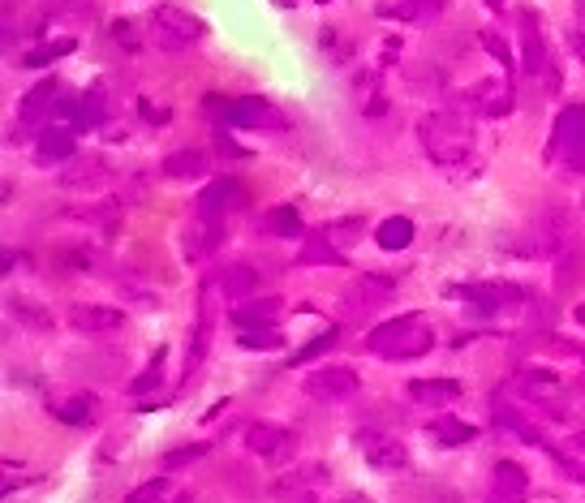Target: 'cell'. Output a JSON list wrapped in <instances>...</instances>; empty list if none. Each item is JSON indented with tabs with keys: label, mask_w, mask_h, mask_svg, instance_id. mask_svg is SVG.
Returning a JSON list of instances; mask_svg holds the SVG:
<instances>
[{
	"label": "cell",
	"mask_w": 585,
	"mask_h": 503,
	"mask_svg": "<svg viewBox=\"0 0 585 503\" xmlns=\"http://www.w3.org/2000/svg\"><path fill=\"white\" fill-rule=\"evenodd\" d=\"M9 314L26 327V332H52V314L44 306H35V301H26V297H9Z\"/></svg>",
	"instance_id": "26"
},
{
	"label": "cell",
	"mask_w": 585,
	"mask_h": 503,
	"mask_svg": "<svg viewBox=\"0 0 585 503\" xmlns=\"http://www.w3.org/2000/svg\"><path fill=\"white\" fill-rule=\"evenodd\" d=\"M521 69H525L530 78L555 82V74H551V56H547V43H542V35H538L534 13H521Z\"/></svg>",
	"instance_id": "13"
},
{
	"label": "cell",
	"mask_w": 585,
	"mask_h": 503,
	"mask_svg": "<svg viewBox=\"0 0 585 503\" xmlns=\"http://www.w3.org/2000/svg\"><path fill=\"white\" fill-rule=\"evenodd\" d=\"M375 241L383 250H405L413 241V220H405V215H392V220H383L375 228Z\"/></svg>",
	"instance_id": "29"
},
{
	"label": "cell",
	"mask_w": 585,
	"mask_h": 503,
	"mask_svg": "<svg viewBox=\"0 0 585 503\" xmlns=\"http://www.w3.org/2000/svg\"><path fill=\"white\" fill-rule=\"evenodd\" d=\"M568 48H573L577 61L585 65V31H568Z\"/></svg>",
	"instance_id": "44"
},
{
	"label": "cell",
	"mask_w": 585,
	"mask_h": 503,
	"mask_svg": "<svg viewBox=\"0 0 585 503\" xmlns=\"http://www.w3.org/2000/svg\"><path fill=\"white\" fill-rule=\"evenodd\" d=\"M203 456H207V443H185V448H173L164 456V469H185V465L203 461Z\"/></svg>",
	"instance_id": "38"
},
{
	"label": "cell",
	"mask_w": 585,
	"mask_h": 503,
	"mask_svg": "<svg viewBox=\"0 0 585 503\" xmlns=\"http://www.w3.org/2000/svg\"><path fill=\"white\" fill-rule=\"evenodd\" d=\"M78 129L74 125H52L44 129V134L35 138V155H39V164H69L74 160V151H78Z\"/></svg>",
	"instance_id": "16"
},
{
	"label": "cell",
	"mask_w": 585,
	"mask_h": 503,
	"mask_svg": "<svg viewBox=\"0 0 585 503\" xmlns=\"http://www.w3.org/2000/svg\"><path fill=\"white\" fill-rule=\"evenodd\" d=\"M65 13H95V0H44V18H65Z\"/></svg>",
	"instance_id": "40"
},
{
	"label": "cell",
	"mask_w": 585,
	"mask_h": 503,
	"mask_svg": "<svg viewBox=\"0 0 585 503\" xmlns=\"http://www.w3.org/2000/svg\"><path fill=\"white\" fill-rule=\"evenodd\" d=\"M108 181V164L104 160H69L61 168V185L65 190H95Z\"/></svg>",
	"instance_id": "21"
},
{
	"label": "cell",
	"mask_w": 585,
	"mask_h": 503,
	"mask_svg": "<svg viewBox=\"0 0 585 503\" xmlns=\"http://www.w3.org/2000/svg\"><path fill=\"white\" fill-rule=\"evenodd\" d=\"M52 413H56L61 422H69V426H82V422L95 418V400H91V396H69L65 405H52Z\"/></svg>",
	"instance_id": "32"
},
{
	"label": "cell",
	"mask_w": 585,
	"mask_h": 503,
	"mask_svg": "<svg viewBox=\"0 0 585 503\" xmlns=\"http://www.w3.org/2000/svg\"><path fill=\"white\" fill-rule=\"evenodd\" d=\"M362 228H366V224L349 215V220H332V224H323V228H319V237H323L332 250L345 254V250L353 246V241H362Z\"/></svg>",
	"instance_id": "27"
},
{
	"label": "cell",
	"mask_w": 585,
	"mask_h": 503,
	"mask_svg": "<svg viewBox=\"0 0 585 503\" xmlns=\"http://www.w3.org/2000/svg\"><path fill=\"white\" fill-rule=\"evenodd\" d=\"M233 207H241V185L237 181H211L207 190L198 194V220L220 224Z\"/></svg>",
	"instance_id": "15"
},
{
	"label": "cell",
	"mask_w": 585,
	"mask_h": 503,
	"mask_svg": "<svg viewBox=\"0 0 585 503\" xmlns=\"http://www.w3.org/2000/svg\"><path fill=\"white\" fill-rule=\"evenodd\" d=\"M69 327H74L78 336H112L125 327V314L112 310V306H91V301H78V306H69Z\"/></svg>",
	"instance_id": "10"
},
{
	"label": "cell",
	"mask_w": 585,
	"mask_h": 503,
	"mask_svg": "<svg viewBox=\"0 0 585 503\" xmlns=\"http://www.w3.org/2000/svg\"><path fill=\"white\" fill-rule=\"evenodd\" d=\"M482 43H487V48H491V52L499 56V61H504V65H508V43H504V39H499V35H491V31H487V35H482Z\"/></svg>",
	"instance_id": "43"
},
{
	"label": "cell",
	"mask_w": 585,
	"mask_h": 503,
	"mask_svg": "<svg viewBox=\"0 0 585 503\" xmlns=\"http://www.w3.org/2000/svg\"><path fill=\"white\" fill-rule=\"evenodd\" d=\"M345 503H366V499H345Z\"/></svg>",
	"instance_id": "49"
},
{
	"label": "cell",
	"mask_w": 585,
	"mask_h": 503,
	"mask_svg": "<svg viewBox=\"0 0 585 503\" xmlns=\"http://www.w3.org/2000/svg\"><path fill=\"white\" fill-rule=\"evenodd\" d=\"M353 443H358V452L366 456V465L379 469V473H401L409 465V448L396 435H383V430H358Z\"/></svg>",
	"instance_id": "7"
},
{
	"label": "cell",
	"mask_w": 585,
	"mask_h": 503,
	"mask_svg": "<svg viewBox=\"0 0 585 503\" xmlns=\"http://www.w3.org/2000/svg\"><path fill=\"white\" fill-rule=\"evenodd\" d=\"M164 172L168 177H177V181H194V177H203L207 172V155L203 151H177V155H168L164 160Z\"/></svg>",
	"instance_id": "28"
},
{
	"label": "cell",
	"mask_w": 585,
	"mask_h": 503,
	"mask_svg": "<svg viewBox=\"0 0 585 503\" xmlns=\"http://www.w3.org/2000/svg\"><path fill=\"white\" fill-rule=\"evenodd\" d=\"M203 31L207 26L194 18L190 9H181V5H155L151 9V18H147V35H151V43L160 52H190L198 39H203Z\"/></svg>",
	"instance_id": "4"
},
{
	"label": "cell",
	"mask_w": 585,
	"mask_h": 503,
	"mask_svg": "<svg viewBox=\"0 0 585 503\" xmlns=\"http://www.w3.org/2000/svg\"><path fill=\"white\" fill-rule=\"evenodd\" d=\"M211 323H216V289H203V306H198V323L190 336V370H185V375H194L198 362H203V353L211 344Z\"/></svg>",
	"instance_id": "18"
},
{
	"label": "cell",
	"mask_w": 585,
	"mask_h": 503,
	"mask_svg": "<svg viewBox=\"0 0 585 503\" xmlns=\"http://www.w3.org/2000/svg\"><path fill=\"white\" fill-rule=\"evenodd\" d=\"M465 301L482 314H495V310H508V306H521V289L517 284H469Z\"/></svg>",
	"instance_id": "17"
},
{
	"label": "cell",
	"mask_w": 585,
	"mask_h": 503,
	"mask_svg": "<svg viewBox=\"0 0 585 503\" xmlns=\"http://www.w3.org/2000/svg\"><path fill=\"white\" fill-rule=\"evenodd\" d=\"M418 138H422L426 160L439 168H461L474 155V125L456 117V112H431L418 125Z\"/></svg>",
	"instance_id": "1"
},
{
	"label": "cell",
	"mask_w": 585,
	"mask_h": 503,
	"mask_svg": "<svg viewBox=\"0 0 585 503\" xmlns=\"http://www.w3.org/2000/svg\"><path fill=\"white\" fill-rule=\"evenodd\" d=\"M491 486H495V495L504 499V503H512V499H521L525 495V469L517 465V461H499L495 469H491Z\"/></svg>",
	"instance_id": "24"
},
{
	"label": "cell",
	"mask_w": 585,
	"mask_h": 503,
	"mask_svg": "<svg viewBox=\"0 0 585 503\" xmlns=\"http://www.w3.org/2000/svg\"><path fill=\"white\" fill-rule=\"evenodd\" d=\"M267 228L276 237H302L306 233V224H302V215H297V207H276V211H267Z\"/></svg>",
	"instance_id": "31"
},
{
	"label": "cell",
	"mask_w": 585,
	"mask_h": 503,
	"mask_svg": "<svg viewBox=\"0 0 585 503\" xmlns=\"http://www.w3.org/2000/svg\"><path fill=\"white\" fill-rule=\"evenodd\" d=\"M112 35H117V43H125V48H138V35H134V26L130 22H117V26H112Z\"/></svg>",
	"instance_id": "42"
},
{
	"label": "cell",
	"mask_w": 585,
	"mask_h": 503,
	"mask_svg": "<svg viewBox=\"0 0 585 503\" xmlns=\"http://www.w3.org/2000/svg\"><path fill=\"white\" fill-rule=\"evenodd\" d=\"M246 448L259 456V461H271V465H284L293 456L297 448V435L289 426H280V422H259V426H250V435H246Z\"/></svg>",
	"instance_id": "9"
},
{
	"label": "cell",
	"mask_w": 585,
	"mask_h": 503,
	"mask_svg": "<svg viewBox=\"0 0 585 503\" xmlns=\"http://www.w3.org/2000/svg\"><path fill=\"white\" fill-rule=\"evenodd\" d=\"M375 13L383 22H405V26H435L444 13V0H379Z\"/></svg>",
	"instance_id": "11"
},
{
	"label": "cell",
	"mask_w": 585,
	"mask_h": 503,
	"mask_svg": "<svg viewBox=\"0 0 585 503\" xmlns=\"http://www.w3.org/2000/svg\"><path fill=\"white\" fill-rule=\"evenodd\" d=\"M426 435H431L435 443H444V448H465V443L478 439V430L461 418H435L431 426H426Z\"/></svg>",
	"instance_id": "25"
},
{
	"label": "cell",
	"mask_w": 585,
	"mask_h": 503,
	"mask_svg": "<svg viewBox=\"0 0 585 503\" xmlns=\"http://www.w3.org/2000/svg\"><path fill=\"white\" fill-rule=\"evenodd\" d=\"M551 151L573 168V172H585V108H564L560 121H555V142Z\"/></svg>",
	"instance_id": "8"
},
{
	"label": "cell",
	"mask_w": 585,
	"mask_h": 503,
	"mask_svg": "<svg viewBox=\"0 0 585 503\" xmlns=\"http://www.w3.org/2000/svg\"><path fill=\"white\" fill-rule=\"evenodd\" d=\"M392 301V284L388 280H379V276H362V280H353V289H349V306H366V310H375V306H388Z\"/></svg>",
	"instance_id": "23"
},
{
	"label": "cell",
	"mask_w": 585,
	"mask_h": 503,
	"mask_svg": "<svg viewBox=\"0 0 585 503\" xmlns=\"http://www.w3.org/2000/svg\"><path fill=\"white\" fill-rule=\"evenodd\" d=\"M164 357H168V349H164V344H160V353H155L151 357V366L147 370H142V375L130 383V396H147L151 392V387L155 383H160V375H164Z\"/></svg>",
	"instance_id": "35"
},
{
	"label": "cell",
	"mask_w": 585,
	"mask_h": 503,
	"mask_svg": "<svg viewBox=\"0 0 585 503\" xmlns=\"http://www.w3.org/2000/svg\"><path fill=\"white\" fill-rule=\"evenodd\" d=\"M327 465L319 461H310V465H293V469H284L276 482H271V499L276 503H315L319 491L327 486Z\"/></svg>",
	"instance_id": "5"
},
{
	"label": "cell",
	"mask_w": 585,
	"mask_h": 503,
	"mask_svg": "<svg viewBox=\"0 0 585 503\" xmlns=\"http://www.w3.org/2000/svg\"><path fill=\"white\" fill-rule=\"evenodd\" d=\"M237 340L246 344V349H280L284 332H276V327H246V332H237Z\"/></svg>",
	"instance_id": "34"
},
{
	"label": "cell",
	"mask_w": 585,
	"mask_h": 503,
	"mask_svg": "<svg viewBox=\"0 0 585 503\" xmlns=\"http://www.w3.org/2000/svg\"><path fill=\"white\" fill-rule=\"evenodd\" d=\"M164 495H168V478H151V482L134 486V491L125 495V503H160Z\"/></svg>",
	"instance_id": "39"
},
{
	"label": "cell",
	"mask_w": 585,
	"mask_h": 503,
	"mask_svg": "<svg viewBox=\"0 0 585 503\" xmlns=\"http://www.w3.org/2000/svg\"><path fill=\"white\" fill-rule=\"evenodd\" d=\"M220 108V104H211ZM224 125L233 129H280V112L263 104V99H233V104H224Z\"/></svg>",
	"instance_id": "12"
},
{
	"label": "cell",
	"mask_w": 585,
	"mask_h": 503,
	"mask_svg": "<svg viewBox=\"0 0 585 503\" xmlns=\"http://www.w3.org/2000/svg\"><path fill=\"white\" fill-rule=\"evenodd\" d=\"M220 293L228 301H250L254 293H259V271H254L250 263H228L220 271Z\"/></svg>",
	"instance_id": "20"
},
{
	"label": "cell",
	"mask_w": 585,
	"mask_h": 503,
	"mask_svg": "<svg viewBox=\"0 0 585 503\" xmlns=\"http://www.w3.org/2000/svg\"><path fill=\"white\" fill-rule=\"evenodd\" d=\"M465 108H469V117H504V112L512 108V91H508V82H478L474 91L465 95Z\"/></svg>",
	"instance_id": "14"
},
{
	"label": "cell",
	"mask_w": 585,
	"mask_h": 503,
	"mask_svg": "<svg viewBox=\"0 0 585 503\" xmlns=\"http://www.w3.org/2000/svg\"><path fill=\"white\" fill-rule=\"evenodd\" d=\"M61 52H74V39H56V43H44V48H35V52H26L22 56V65H31V69H39V65H48V61H56Z\"/></svg>",
	"instance_id": "37"
},
{
	"label": "cell",
	"mask_w": 585,
	"mask_h": 503,
	"mask_svg": "<svg viewBox=\"0 0 585 503\" xmlns=\"http://www.w3.org/2000/svg\"><path fill=\"white\" fill-rule=\"evenodd\" d=\"M340 340V332H323L319 340H310L306 344V349H297V357H293V362L289 366H306L310 362V357H319V353H327V349H332V344Z\"/></svg>",
	"instance_id": "41"
},
{
	"label": "cell",
	"mask_w": 585,
	"mask_h": 503,
	"mask_svg": "<svg viewBox=\"0 0 585 503\" xmlns=\"http://www.w3.org/2000/svg\"><path fill=\"white\" fill-rule=\"evenodd\" d=\"M577 323H585V306H577Z\"/></svg>",
	"instance_id": "48"
},
{
	"label": "cell",
	"mask_w": 585,
	"mask_h": 503,
	"mask_svg": "<svg viewBox=\"0 0 585 503\" xmlns=\"http://www.w3.org/2000/svg\"><path fill=\"white\" fill-rule=\"evenodd\" d=\"M495 426H508V430H512V435H517L521 443H534V448L542 443L538 426H534V422H525L521 413H517V409H508V405H495Z\"/></svg>",
	"instance_id": "30"
},
{
	"label": "cell",
	"mask_w": 585,
	"mask_h": 503,
	"mask_svg": "<svg viewBox=\"0 0 585 503\" xmlns=\"http://www.w3.org/2000/svg\"><path fill=\"white\" fill-rule=\"evenodd\" d=\"M104 104H99V99H82V104H74V117H69V125L74 129H99L104 125Z\"/></svg>",
	"instance_id": "33"
},
{
	"label": "cell",
	"mask_w": 585,
	"mask_h": 503,
	"mask_svg": "<svg viewBox=\"0 0 585 503\" xmlns=\"http://www.w3.org/2000/svg\"><path fill=\"white\" fill-rule=\"evenodd\" d=\"M358 387H362V379L353 375L349 366H319V370H310L306 375L302 392L310 400H319V405H340V400L358 396Z\"/></svg>",
	"instance_id": "6"
},
{
	"label": "cell",
	"mask_w": 585,
	"mask_h": 503,
	"mask_svg": "<svg viewBox=\"0 0 585 503\" xmlns=\"http://www.w3.org/2000/svg\"><path fill=\"white\" fill-rule=\"evenodd\" d=\"M366 349L388 357V362H413V357L435 349V332L422 314H401V319H392V323H379L375 332L366 336Z\"/></svg>",
	"instance_id": "2"
},
{
	"label": "cell",
	"mask_w": 585,
	"mask_h": 503,
	"mask_svg": "<svg viewBox=\"0 0 585 503\" xmlns=\"http://www.w3.org/2000/svg\"><path fill=\"white\" fill-rule=\"evenodd\" d=\"M577 18L585 22V0H577ZM581 31H585V26H581Z\"/></svg>",
	"instance_id": "45"
},
{
	"label": "cell",
	"mask_w": 585,
	"mask_h": 503,
	"mask_svg": "<svg viewBox=\"0 0 585 503\" xmlns=\"http://www.w3.org/2000/svg\"><path fill=\"white\" fill-rule=\"evenodd\" d=\"M487 5H491V9H504V0H487Z\"/></svg>",
	"instance_id": "47"
},
{
	"label": "cell",
	"mask_w": 585,
	"mask_h": 503,
	"mask_svg": "<svg viewBox=\"0 0 585 503\" xmlns=\"http://www.w3.org/2000/svg\"><path fill=\"white\" fill-rule=\"evenodd\" d=\"M74 104L78 99H69L61 82H39V86H31V91L22 95L18 125L26 129V134H44V129H52V125H69Z\"/></svg>",
	"instance_id": "3"
},
{
	"label": "cell",
	"mask_w": 585,
	"mask_h": 503,
	"mask_svg": "<svg viewBox=\"0 0 585 503\" xmlns=\"http://www.w3.org/2000/svg\"><path fill=\"white\" fill-rule=\"evenodd\" d=\"M271 5H280V9H289V5H297V0H271Z\"/></svg>",
	"instance_id": "46"
},
{
	"label": "cell",
	"mask_w": 585,
	"mask_h": 503,
	"mask_svg": "<svg viewBox=\"0 0 585 503\" xmlns=\"http://www.w3.org/2000/svg\"><path fill=\"white\" fill-rule=\"evenodd\" d=\"M228 319H233L241 332H246V327H276V319H280V301H276V297H250L246 306H233V310H228Z\"/></svg>",
	"instance_id": "19"
},
{
	"label": "cell",
	"mask_w": 585,
	"mask_h": 503,
	"mask_svg": "<svg viewBox=\"0 0 585 503\" xmlns=\"http://www.w3.org/2000/svg\"><path fill=\"white\" fill-rule=\"evenodd\" d=\"M302 263H306V267H327V263H340V250H332V246H327V241L315 233V237L306 241V250H302Z\"/></svg>",
	"instance_id": "36"
},
{
	"label": "cell",
	"mask_w": 585,
	"mask_h": 503,
	"mask_svg": "<svg viewBox=\"0 0 585 503\" xmlns=\"http://www.w3.org/2000/svg\"><path fill=\"white\" fill-rule=\"evenodd\" d=\"M456 396H461V383H452V379H413L409 383L413 405H448Z\"/></svg>",
	"instance_id": "22"
}]
</instances>
